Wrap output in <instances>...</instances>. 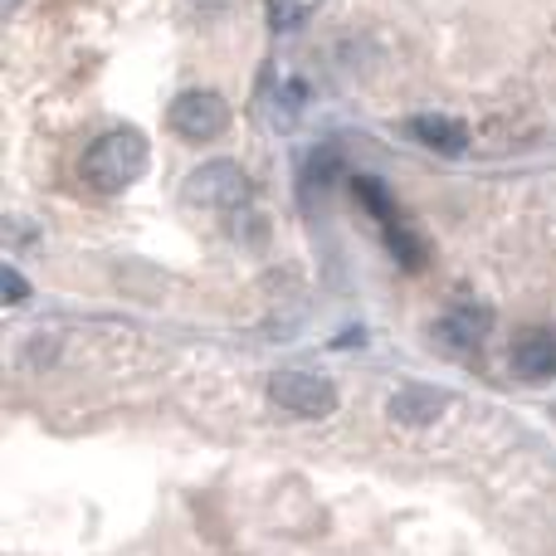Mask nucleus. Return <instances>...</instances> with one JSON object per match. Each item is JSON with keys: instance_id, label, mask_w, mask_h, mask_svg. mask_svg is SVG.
Listing matches in <instances>:
<instances>
[{"instance_id": "f257e3e1", "label": "nucleus", "mask_w": 556, "mask_h": 556, "mask_svg": "<svg viewBox=\"0 0 556 556\" xmlns=\"http://www.w3.org/2000/svg\"><path fill=\"white\" fill-rule=\"evenodd\" d=\"M84 181L93 186L98 195H113V191H127V186L137 181V176L147 172V142L142 132H132V127H113V132H103L93 147L84 152Z\"/></svg>"}, {"instance_id": "f03ea898", "label": "nucleus", "mask_w": 556, "mask_h": 556, "mask_svg": "<svg viewBox=\"0 0 556 556\" xmlns=\"http://www.w3.org/2000/svg\"><path fill=\"white\" fill-rule=\"evenodd\" d=\"M269 401L283 405L288 415H303V420H323L337 410V386L317 371H278L269 381Z\"/></svg>"}, {"instance_id": "7ed1b4c3", "label": "nucleus", "mask_w": 556, "mask_h": 556, "mask_svg": "<svg viewBox=\"0 0 556 556\" xmlns=\"http://www.w3.org/2000/svg\"><path fill=\"white\" fill-rule=\"evenodd\" d=\"M186 195H191V205H201V211H240V205L250 201V176L235 162H205L201 172L191 176Z\"/></svg>"}, {"instance_id": "20e7f679", "label": "nucleus", "mask_w": 556, "mask_h": 556, "mask_svg": "<svg viewBox=\"0 0 556 556\" xmlns=\"http://www.w3.org/2000/svg\"><path fill=\"white\" fill-rule=\"evenodd\" d=\"M172 132H181L186 142H215L230 127V103L220 93H181L166 113Z\"/></svg>"}, {"instance_id": "39448f33", "label": "nucleus", "mask_w": 556, "mask_h": 556, "mask_svg": "<svg viewBox=\"0 0 556 556\" xmlns=\"http://www.w3.org/2000/svg\"><path fill=\"white\" fill-rule=\"evenodd\" d=\"M508 362L522 381H552L556 376V332H547V327H522L508 346Z\"/></svg>"}, {"instance_id": "423d86ee", "label": "nucleus", "mask_w": 556, "mask_h": 556, "mask_svg": "<svg viewBox=\"0 0 556 556\" xmlns=\"http://www.w3.org/2000/svg\"><path fill=\"white\" fill-rule=\"evenodd\" d=\"M489 327H493V313L483 303H454L450 313L440 317L434 332H440L450 346H479L483 337H489Z\"/></svg>"}, {"instance_id": "0eeeda50", "label": "nucleus", "mask_w": 556, "mask_h": 556, "mask_svg": "<svg viewBox=\"0 0 556 556\" xmlns=\"http://www.w3.org/2000/svg\"><path fill=\"white\" fill-rule=\"evenodd\" d=\"M444 405H450V395L434 391V386H401V391L391 395V415L401 425H430V420H440Z\"/></svg>"}, {"instance_id": "6e6552de", "label": "nucleus", "mask_w": 556, "mask_h": 556, "mask_svg": "<svg viewBox=\"0 0 556 556\" xmlns=\"http://www.w3.org/2000/svg\"><path fill=\"white\" fill-rule=\"evenodd\" d=\"M410 137H420L430 152H440V156H459L464 147H469V132H464V123H454V117H444V113H420V117H410Z\"/></svg>"}, {"instance_id": "1a4fd4ad", "label": "nucleus", "mask_w": 556, "mask_h": 556, "mask_svg": "<svg viewBox=\"0 0 556 556\" xmlns=\"http://www.w3.org/2000/svg\"><path fill=\"white\" fill-rule=\"evenodd\" d=\"M381 235H386V244H391V254L401 260V269H410V274H415V269H425V244L415 240L410 230H405L401 215H395L391 225H381Z\"/></svg>"}, {"instance_id": "9d476101", "label": "nucleus", "mask_w": 556, "mask_h": 556, "mask_svg": "<svg viewBox=\"0 0 556 556\" xmlns=\"http://www.w3.org/2000/svg\"><path fill=\"white\" fill-rule=\"evenodd\" d=\"M352 195H356V201H362L381 225L395 220V201H391V191H386L376 176H356V181H352Z\"/></svg>"}, {"instance_id": "9b49d317", "label": "nucleus", "mask_w": 556, "mask_h": 556, "mask_svg": "<svg viewBox=\"0 0 556 556\" xmlns=\"http://www.w3.org/2000/svg\"><path fill=\"white\" fill-rule=\"evenodd\" d=\"M269 5V25L274 29H298L303 25V5L298 0H264Z\"/></svg>"}, {"instance_id": "f8f14e48", "label": "nucleus", "mask_w": 556, "mask_h": 556, "mask_svg": "<svg viewBox=\"0 0 556 556\" xmlns=\"http://www.w3.org/2000/svg\"><path fill=\"white\" fill-rule=\"evenodd\" d=\"M0 283H5V303H25V298H29L25 278H20L15 269H5V274H0Z\"/></svg>"}]
</instances>
